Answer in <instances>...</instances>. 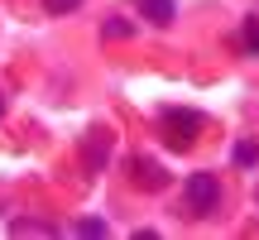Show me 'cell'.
Segmentation results:
<instances>
[{
    "label": "cell",
    "instance_id": "6da1fadb",
    "mask_svg": "<svg viewBox=\"0 0 259 240\" xmlns=\"http://www.w3.org/2000/svg\"><path fill=\"white\" fill-rule=\"evenodd\" d=\"M158 125H163L168 149H187L202 130V111H187V106H163L158 111Z\"/></svg>",
    "mask_w": 259,
    "mask_h": 240
},
{
    "label": "cell",
    "instance_id": "7a4b0ae2",
    "mask_svg": "<svg viewBox=\"0 0 259 240\" xmlns=\"http://www.w3.org/2000/svg\"><path fill=\"white\" fill-rule=\"evenodd\" d=\"M187 207H192V216H211L216 207H221V187H216L211 173H192L187 178Z\"/></svg>",
    "mask_w": 259,
    "mask_h": 240
},
{
    "label": "cell",
    "instance_id": "3957f363",
    "mask_svg": "<svg viewBox=\"0 0 259 240\" xmlns=\"http://www.w3.org/2000/svg\"><path fill=\"white\" fill-rule=\"evenodd\" d=\"M130 168H135V187L139 192H163L168 187V168L154 164V158H135Z\"/></svg>",
    "mask_w": 259,
    "mask_h": 240
},
{
    "label": "cell",
    "instance_id": "277c9868",
    "mask_svg": "<svg viewBox=\"0 0 259 240\" xmlns=\"http://www.w3.org/2000/svg\"><path fill=\"white\" fill-rule=\"evenodd\" d=\"M106 154H111V135H106V130H92V135H87V168L101 173V168H106Z\"/></svg>",
    "mask_w": 259,
    "mask_h": 240
},
{
    "label": "cell",
    "instance_id": "5b68a950",
    "mask_svg": "<svg viewBox=\"0 0 259 240\" xmlns=\"http://www.w3.org/2000/svg\"><path fill=\"white\" fill-rule=\"evenodd\" d=\"M135 10L144 19H154V24H168L173 19V0H135Z\"/></svg>",
    "mask_w": 259,
    "mask_h": 240
},
{
    "label": "cell",
    "instance_id": "8992f818",
    "mask_svg": "<svg viewBox=\"0 0 259 240\" xmlns=\"http://www.w3.org/2000/svg\"><path fill=\"white\" fill-rule=\"evenodd\" d=\"M231 158L240 168H259V144H254V139H240V144L231 149Z\"/></svg>",
    "mask_w": 259,
    "mask_h": 240
},
{
    "label": "cell",
    "instance_id": "52a82bcc",
    "mask_svg": "<svg viewBox=\"0 0 259 240\" xmlns=\"http://www.w3.org/2000/svg\"><path fill=\"white\" fill-rule=\"evenodd\" d=\"M240 44H245V53L259 58V19H245L240 24Z\"/></svg>",
    "mask_w": 259,
    "mask_h": 240
},
{
    "label": "cell",
    "instance_id": "ba28073f",
    "mask_svg": "<svg viewBox=\"0 0 259 240\" xmlns=\"http://www.w3.org/2000/svg\"><path fill=\"white\" fill-rule=\"evenodd\" d=\"M10 231H15V235H53V226H48V221H15Z\"/></svg>",
    "mask_w": 259,
    "mask_h": 240
},
{
    "label": "cell",
    "instance_id": "9c48e42d",
    "mask_svg": "<svg viewBox=\"0 0 259 240\" xmlns=\"http://www.w3.org/2000/svg\"><path fill=\"white\" fill-rule=\"evenodd\" d=\"M130 34H135V24H130V19H120V15L106 24V38H130Z\"/></svg>",
    "mask_w": 259,
    "mask_h": 240
},
{
    "label": "cell",
    "instance_id": "30bf717a",
    "mask_svg": "<svg viewBox=\"0 0 259 240\" xmlns=\"http://www.w3.org/2000/svg\"><path fill=\"white\" fill-rule=\"evenodd\" d=\"M77 5H82V0H44L48 15H67V10H77Z\"/></svg>",
    "mask_w": 259,
    "mask_h": 240
},
{
    "label": "cell",
    "instance_id": "8fae6325",
    "mask_svg": "<svg viewBox=\"0 0 259 240\" xmlns=\"http://www.w3.org/2000/svg\"><path fill=\"white\" fill-rule=\"evenodd\" d=\"M77 235H106V221H77Z\"/></svg>",
    "mask_w": 259,
    "mask_h": 240
},
{
    "label": "cell",
    "instance_id": "7c38bea8",
    "mask_svg": "<svg viewBox=\"0 0 259 240\" xmlns=\"http://www.w3.org/2000/svg\"><path fill=\"white\" fill-rule=\"evenodd\" d=\"M0 115H5V92H0Z\"/></svg>",
    "mask_w": 259,
    "mask_h": 240
}]
</instances>
